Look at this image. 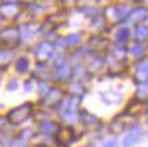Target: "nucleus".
<instances>
[{
	"mask_svg": "<svg viewBox=\"0 0 148 147\" xmlns=\"http://www.w3.org/2000/svg\"><path fill=\"white\" fill-rule=\"evenodd\" d=\"M0 46H1V45H0Z\"/></svg>",
	"mask_w": 148,
	"mask_h": 147,
	"instance_id": "37998d69",
	"label": "nucleus"
},
{
	"mask_svg": "<svg viewBox=\"0 0 148 147\" xmlns=\"http://www.w3.org/2000/svg\"><path fill=\"white\" fill-rule=\"evenodd\" d=\"M37 105L33 101H26L16 105V106L11 108L7 113H5V120L8 121L10 125L12 127H18L22 125L23 123H26L27 120H30L33 117V113L36 110Z\"/></svg>",
	"mask_w": 148,
	"mask_h": 147,
	"instance_id": "f03ea898",
	"label": "nucleus"
},
{
	"mask_svg": "<svg viewBox=\"0 0 148 147\" xmlns=\"http://www.w3.org/2000/svg\"><path fill=\"white\" fill-rule=\"evenodd\" d=\"M87 72L90 74V76H97V75H105L106 72V66H105V57L102 56H97V55H90L88 57L84 60Z\"/></svg>",
	"mask_w": 148,
	"mask_h": 147,
	"instance_id": "9b49d317",
	"label": "nucleus"
},
{
	"mask_svg": "<svg viewBox=\"0 0 148 147\" xmlns=\"http://www.w3.org/2000/svg\"><path fill=\"white\" fill-rule=\"evenodd\" d=\"M128 53H130V56L135 57L136 60H141L145 57V46L143 45V42H135L128 48Z\"/></svg>",
	"mask_w": 148,
	"mask_h": 147,
	"instance_id": "c756f323",
	"label": "nucleus"
},
{
	"mask_svg": "<svg viewBox=\"0 0 148 147\" xmlns=\"http://www.w3.org/2000/svg\"><path fill=\"white\" fill-rule=\"evenodd\" d=\"M30 50H32L33 59H34L36 63H49L52 60V57L54 56V53H56L53 41L46 40V38L37 41L36 44L30 48Z\"/></svg>",
	"mask_w": 148,
	"mask_h": 147,
	"instance_id": "39448f33",
	"label": "nucleus"
},
{
	"mask_svg": "<svg viewBox=\"0 0 148 147\" xmlns=\"http://www.w3.org/2000/svg\"><path fill=\"white\" fill-rule=\"evenodd\" d=\"M133 37H135L136 42H144L148 40V26L144 23L135 25V30H133Z\"/></svg>",
	"mask_w": 148,
	"mask_h": 147,
	"instance_id": "7c9ffc66",
	"label": "nucleus"
},
{
	"mask_svg": "<svg viewBox=\"0 0 148 147\" xmlns=\"http://www.w3.org/2000/svg\"><path fill=\"white\" fill-rule=\"evenodd\" d=\"M52 86H53V82L49 79H38L37 80L36 87H37V93H38V99L45 97Z\"/></svg>",
	"mask_w": 148,
	"mask_h": 147,
	"instance_id": "c85d7f7f",
	"label": "nucleus"
},
{
	"mask_svg": "<svg viewBox=\"0 0 148 147\" xmlns=\"http://www.w3.org/2000/svg\"><path fill=\"white\" fill-rule=\"evenodd\" d=\"M87 49L90 50V55H97V56H102L105 57L106 53L110 50L112 42L108 37L105 36H91L88 40L84 42Z\"/></svg>",
	"mask_w": 148,
	"mask_h": 147,
	"instance_id": "6e6552de",
	"label": "nucleus"
},
{
	"mask_svg": "<svg viewBox=\"0 0 148 147\" xmlns=\"http://www.w3.org/2000/svg\"><path fill=\"white\" fill-rule=\"evenodd\" d=\"M36 82H37V80L34 79L32 75H29V78H26V79L23 80V83H22L23 91H25V93H27V94L33 93V90H34V87H36Z\"/></svg>",
	"mask_w": 148,
	"mask_h": 147,
	"instance_id": "f704fd0d",
	"label": "nucleus"
},
{
	"mask_svg": "<svg viewBox=\"0 0 148 147\" xmlns=\"http://www.w3.org/2000/svg\"><path fill=\"white\" fill-rule=\"evenodd\" d=\"M148 8H144V7H137V8H133L130 11L129 17L126 18V22L132 23V25H139V23H143L144 18H145V14H147Z\"/></svg>",
	"mask_w": 148,
	"mask_h": 147,
	"instance_id": "cd10ccee",
	"label": "nucleus"
},
{
	"mask_svg": "<svg viewBox=\"0 0 148 147\" xmlns=\"http://www.w3.org/2000/svg\"><path fill=\"white\" fill-rule=\"evenodd\" d=\"M46 21H49L52 25H53L54 27H60L63 26L64 23H67L68 21V14L65 10H58V11H56V12H52L49 14L48 17H46Z\"/></svg>",
	"mask_w": 148,
	"mask_h": 147,
	"instance_id": "b1692460",
	"label": "nucleus"
},
{
	"mask_svg": "<svg viewBox=\"0 0 148 147\" xmlns=\"http://www.w3.org/2000/svg\"><path fill=\"white\" fill-rule=\"evenodd\" d=\"M58 128H60V124H58L57 121L54 120H45V121H41L38 123V131H40L41 134H45V135H54L57 134Z\"/></svg>",
	"mask_w": 148,
	"mask_h": 147,
	"instance_id": "393cba45",
	"label": "nucleus"
},
{
	"mask_svg": "<svg viewBox=\"0 0 148 147\" xmlns=\"http://www.w3.org/2000/svg\"><path fill=\"white\" fill-rule=\"evenodd\" d=\"M99 95H101V98H102V102L106 104L108 106L114 105V104H117V102H120V101H121V98H122L121 94L117 93V91H114V90H112V89L99 91Z\"/></svg>",
	"mask_w": 148,
	"mask_h": 147,
	"instance_id": "bb28decb",
	"label": "nucleus"
},
{
	"mask_svg": "<svg viewBox=\"0 0 148 147\" xmlns=\"http://www.w3.org/2000/svg\"><path fill=\"white\" fill-rule=\"evenodd\" d=\"M19 33H21V46L32 48L37 42V38L41 36L40 22L38 21H26L19 23Z\"/></svg>",
	"mask_w": 148,
	"mask_h": 147,
	"instance_id": "20e7f679",
	"label": "nucleus"
},
{
	"mask_svg": "<svg viewBox=\"0 0 148 147\" xmlns=\"http://www.w3.org/2000/svg\"><path fill=\"white\" fill-rule=\"evenodd\" d=\"M4 3H16V1H19V0H3Z\"/></svg>",
	"mask_w": 148,
	"mask_h": 147,
	"instance_id": "ea45409f",
	"label": "nucleus"
},
{
	"mask_svg": "<svg viewBox=\"0 0 148 147\" xmlns=\"http://www.w3.org/2000/svg\"><path fill=\"white\" fill-rule=\"evenodd\" d=\"M145 112H148V104H147V109H145Z\"/></svg>",
	"mask_w": 148,
	"mask_h": 147,
	"instance_id": "a19ab883",
	"label": "nucleus"
},
{
	"mask_svg": "<svg viewBox=\"0 0 148 147\" xmlns=\"http://www.w3.org/2000/svg\"><path fill=\"white\" fill-rule=\"evenodd\" d=\"M98 1H99V0H98Z\"/></svg>",
	"mask_w": 148,
	"mask_h": 147,
	"instance_id": "c03bdc74",
	"label": "nucleus"
},
{
	"mask_svg": "<svg viewBox=\"0 0 148 147\" xmlns=\"http://www.w3.org/2000/svg\"><path fill=\"white\" fill-rule=\"evenodd\" d=\"M34 135H36V131L32 127H26V128H22L19 131L18 135L15 136V140L19 143H27L30 140H33Z\"/></svg>",
	"mask_w": 148,
	"mask_h": 147,
	"instance_id": "2f4dec72",
	"label": "nucleus"
},
{
	"mask_svg": "<svg viewBox=\"0 0 148 147\" xmlns=\"http://www.w3.org/2000/svg\"><path fill=\"white\" fill-rule=\"evenodd\" d=\"M130 37H132V30L128 25H117V29L114 31V37H113V44L116 45H122L126 46L129 42Z\"/></svg>",
	"mask_w": 148,
	"mask_h": 147,
	"instance_id": "dca6fc26",
	"label": "nucleus"
},
{
	"mask_svg": "<svg viewBox=\"0 0 148 147\" xmlns=\"http://www.w3.org/2000/svg\"><path fill=\"white\" fill-rule=\"evenodd\" d=\"M0 27H1V19H0Z\"/></svg>",
	"mask_w": 148,
	"mask_h": 147,
	"instance_id": "79ce46f5",
	"label": "nucleus"
},
{
	"mask_svg": "<svg viewBox=\"0 0 148 147\" xmlns=\"http://www.w3.org/2000/svg\"><path fill=\"white\" fill-rule=\"evenodd\" d=\"M145 109H147L145 101H141V99H139V98H136V97L132 98L125 106V112H128V113H130V115H133L136 117L139 116V115H141L143 112H145Z\"/></svg>",
	"mask_w": 148,
	"mask_h": 147,
	"instance_id": "4be33fe9",
	"label": "nucleus"
},
{
	"mask_svg": "<svg viewBox=\"0 0 148 147\" xmlns=\"http://www.w3.org/2000/svg\"><path fill=\"white\" fill-rule=\"evenodd\" d=\"M30 75L36 80H38V79L52 80V67H50L49 63H36Z\"/></svg>",
	"mask_w": 148,
	"mask_h": 147,
	"instance_id": "a211bd4d",
	"label": "nucleus"
},
{
	"mask_svg": "<svg viewBox=\"0 0 148 147\" xmlns=\"http://www.w3.org/2000/svg\"><path fill=\"white\" fill-rule=\"evenodd\" d=\"M16 50L15 48H7V46H0V72L5 71L8 67H11L16 59Z\"/></svg>",
	"mask_w": 148,
	"mask_h": 147,
	"instance_id": "2eb2a0df",
	"label": "nucleus"
},
{
	"mask_svg": "<svg viewBox=\"0 0 148 147\" xmlns=\"http://www.w3.org/2000/svg\"><path fill=\"white\" fill-rule=\"evenodd\" d=\"M132 10L133 8L128 3H117L114 6H108L102 11V15L109 25H121L126 22V18L129 17Z\"/></svg>",
	"mask_w": 148,
	"mask_h": 147,
	"instance_id": "7ed1b4c3",
	"label": "nucleus"
},
{
	"mask_svg": "<svg viewBox=\"0 0 148 147\" xmlns=\"http://www.w3.org/2000/svg\"><path fill=\"white\" fill-rule=\"evenodd\" d=\"M82 14L84 15L86 18L92 19L94 17L99 15V14H101V11H99L97 7H92V6H84V7H82Z\"/></svg>",
	"mask_w": 148,
	"mask_h": 147,
	"instance_id": "72a5a7b5",
	"label": "nucleus"
},
{
	"mask_svg": "<svg viewBox=\"0 0 148 147\" xmlns=\"http://www.w3.org/2000/svg\"><path fill=\"white\" fill-rule=\"evenodd\" d=\"M133 79L137 85L148 83V57H144L139 60V63L135 67V75Z\"/></svg>",
	"mask_w": 148,
	"mask_h": 147,
	"instance_id": "f3484780",
	"label": "nucleus"
},
{
	"mask_svg": "<svg viewBox=\"0 0 148 147\" xmlns=\"http://www.w3.org/2000/svg\"><path fill=\"white\" fill-rule=\"evenodd\" d=\"M5 90L7 91H10V93H14V91H16V90L21 87V82H19L18 78H10L7 82H5Z\"/></svg>",
	"mask_w": 148,
	"mask_h": 147,
	"instance_id": "e433bc0d",
	"label": "nucleus"
},
{
	"mask_svg": "<svg viewBox=\"0 0 148 147\" xmlns=\"http://www.w3.org/2000/svg\"><path fill=\"white\" fill-rule=\"evenodd\" d=\"M109 26L110 25L108 23L106 19L103 18L102 12L97 15V17H94L92 19H90V29L92 30L95 36H105V33L108 31Z\"/></svg>",
	"mask_w": 148,
	"mask_h": 147,
	"instance_id": "6ab92c4d",
	"label": "nucleus"
},
{
	"mask_svg": "<svg viewBox=\"0 0 148 147\" xmlns=\"http://www.w3.org/2000/svg\"><path fill=\"white\" fill-rule=\"evenodd\" d=\"M12 67H14V71L16 72L18 75H21V76L30 75V74H32V70H33L32 59H30V56H27V55H25V53L18 55L12 64Z\"/></svg>",
	"mask_w": 148,
	"mask_h": 147,
	"instance_id": "ddd939ff",
	"label": "nucleus"
},
{
	"mask_svg": "<svg viewBox=\"0 0 148 147\" xmlns=\"http://www.w3.org/2000/svg\"><path fill=\"white\" fill-rule=\"evenodd\" d=\"M65 91H67L68 95H75V97H80L83 98L84 94L87 93L88 90V83H86L83 80H77L72 78L67 85H65Z\"/></svg>",
	"mask_w": 148,
	"mask_h": 147,
	"instance_id": "4468645a",
	"label": "nucleus"
},
{
	"mask_svg": "<svg viewBox=\"0 0 148 147\" xmlns=\"http://www.w3.org/2000/svg\"><path fill=\"white\" fill-rule=\"evenodd\" d=\"M56 142L58 146L61 147H69L72 143L75 142L76 139V134H75V129L71 125H60L57 134L54 135Z\"/></svg>",
	"mask_w": 148,
	"mask_h": 147,
	"instance_id": "f8f14e48",
	"label": "nucleus"
},
{
	"mask_svg": "<svg viewBox=\"0 0 148 147\" xmlns=\"http://www.w3.org/2000/svg\"><path fill=\"white\" fill-rule=\"evenodd\" d=\"M136 98H139L141 101L148 99V83L137 85V89H136Z\"/></svg>",
	"mask_w": 148,
	"mask_h": 147,
	"instance_id": "c9c22d12",
	"label": "nucleus"
},
{
	"mask_svg": "<svg viewBox=\"0 0 148 147\" xmlns=\"http://www.w3.org/2000/svg\"><path fill=\"white\" fill-rule=\"evenodd\" d=\"M79 123H82L84 127H94V128H98L101 125L98 117L84 108H80V110H79Z\"/></svg>",
	"mask_w": 148,
	"mask_h": 147,
	"instance_id": "412c9836",
	"label": "nucleus"
},
{
	"mask_svg": "<svg viewBox=\"0 0 148 147\" xmlns=\"http://www.w3.org/2000/svg\"><path fill=\"white\" fill-rule=\"evenodd\" d=\"M125 129H126V125L118 119V116H117L116 119H113V121L109 124V132L113 135L121 134V132H124Z\"/></svg>",
	"mask_w": 148,
	"mask_h": 147,
	"instance_id": "473e14b6",
	"label": "nucleus"
},
{
	"mask_svg": "<svg viewBox=\"0 0 148 147\" xmlns=\"http://www.w3.org/2000/svg\"><path fill=\"white\" fill-rule=\"evenodd\" d=\"M72 79V64L69 60L57 67H52V82L56 85H67Z\"/></svg>",
	"mask_w": 148,
	"mask_h": 147,
	"instance_id": "9d476101",
	"label": "nucleus"
},
{
	"mask_svg": "<svg viewBox=\"0 0 148 147\" xmlns=\"http://www.w3.org/2000/svg\"><path fill=\"white\" fill-rule=\"evenodd\" d=\"M65 95H67V91H65V89H64L63 86L53 83V86L50 87V90L48 91V94H46L45 97L38 99V106L54 110V108L63 101Z\"/></svg>",
	"mask_w": 148,
	"mask_h": 147,
	"instance_id": "0eeeda50",
	"label": "nucleus"
},
{
	"mask_svg": "<svg viewBox=\"0 0 148 147\" xmlns=\"http://www.w3.org/2000/svg\"><path fill=\"white\" fill-rule=\"evenodd\" d=\"M33 142L37 147H57V142H56V138L52 136V135H45V134H38L34 135L33 138Z\"/></svg>",
	"mask_w": 148,
	"mask_h": 147,
	"instance_id": "5701e85b",
	"label": "nucleus"
},
{
	"mask_svg": "<svg viewBox=\"0 0 148 147\" xmlns=\"http://www.w3.org/2000/svg\"><path fill=\"white\" fill-rule=\"evenodd\" d=\"M0 45L15 49L21 48V33L18 25L8 23L0 27Z\"/></svg>",
	"mask_w": 148,
	"mask_h": 147,
	"instance_id": "423d86ee",
	"label": "nucleus"
},
{
	"mask_svg": "<svg viewBox=\"0 0 148 147\" xmlns=\"http://www.w3.org/2000/svg\"><path fill=\"white\" fill-rule=\"evenodd\" d=\"M64 38H65V42H67V46L69 50H73V49L79 48L80 45L84 44V41H83V33H82V31L69 33V34L65 36Z\"/></svg>",
	"mask_w": 148,
	"mask_h": 147,
	"instance_id": "a878e982",
	"label": "nucleus"
},
{
	"mask_svg": "<svg viewBox=\"0 0 148 147\" xmlns=\"http://www.w3.org/2000/svg\"><path fill=\"white\" fill-rule=\"evenodd\" d=\"M82 99L80 97L75 95H65L64 99L54 108V112L60 121H63L65 125H73L79 123V110L82 108Z\"/></svg>",
	"mask_w": 148,
	"mask_h": 147,
	"instance_id": "f257e3e1",
	"label": "nucleus"
},
{
	"mask_svg": "<svg viewBox=\"0 0 148 147\" xmlns=\"http://www.w3.org/2000/svg\"><path fill=\"white\" fill-rule=\"evenodd\" d=\"M139 1L140 7H144V8H148V0H137Z\"/></svg>",
	"mask_w": 148,
	"mask_h": 147,
	"instance_id": "58836bf2",
	"label": "nucleus"
},
{
	"mask_svg": "<svg viewBox=\"0 0 148 147\" xmlns=\"http://www.w3.org/2000/svg\"><path fill=\"white\" fill-rule=\"evenodd\" d=\"M141 134H143V129H141V127H139V125H132L129 129H128V132H126L125 138H124V140H122V147H132L135 146L136 143L139 142L140 136H141Z\"/></svg>",
	"mask_w": 148,
	"mask_h": 147,
	"instance_id": "aec40b11",
	"label": "nucleus"
},
{
	"mask_svg": "<svg viewBox=\"0 0 148 147\" xmlns=\"http://www.w3.org/2000/svg\"><path fill=\"white\" fill-rule=\"evenodd\" d=\"M23 8L22 6L16 3H3L0 4V19L1 22H16L19 19V17L22 15Z\"/></svg>",
	"mask_w": 148,
	"mask_h": 147,
	"instance_id": "1a4fd4ad",
	"label": "nucleus"
},
{
	"mask_svg": "<svg viewBox=\"0 0 148 147\" xmlns=\"http://www.w3.org/2000/svg\"><path fill=\"white\" fill-rule=\"evenodd\" d=\"M103 147H117V140L116 139H109L103 143Z\"/></svg>",
	"mask_w": 148,
	"mask_h": 147,
	"instance_id": "4c0bfd02",
	"label": "nucleus"
}]
</instances>
